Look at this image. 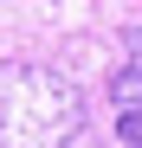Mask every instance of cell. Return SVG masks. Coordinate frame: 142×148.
<instances>
[{"mask_svg": "<svg viewBox=\"0 0 142 148\" xmlns=\"http://www.w3.org/2000/svg\"><path fill=\"white\" fill-rule=\"evenodd\" d=\"M84 97L45 64H0V148H71Z\"/></svg>", "mask_w": 142, "mask_h": 148, "instance_id": "6da1fadb", "label": "cell"}, {"mask_svg": "<svg viewBox=\"0 0 142 148\" xmlns=\"http://www.w3.org/2000/svg\"><path fill=\"white\" fill-rule=\"evenodd\" d=\"M123 45H129V58H123V71L110 77V103H116V110H136V103H142V26H129Z\"/></svg>", "mask_w": 142, "mask_h": 148, "instance_id": "7a4b0ae2", "label": "cell"}, {"mask_svg": "<svg viewBox=\"0 0 142 148\" xmlns=\"http://www.w3.org/2000/svg\"><path fill=\"white\" fill-rule=\"evenodd\" d=\"M116 142H123V148H142V103L136 110H116Z\"/></svg>", "mask_w": 142, "mask_h": 148, "instance_id": "3957f363", "label": "cell"}]
</instances>
